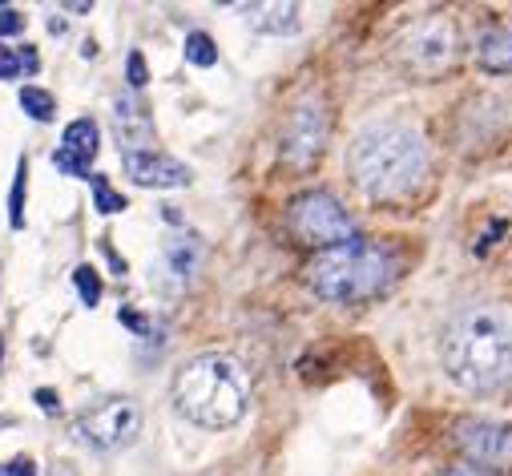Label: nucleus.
I'll return each mask as SVG.
<instances>
[{
	"instance_id": "14",
	"label": "nucleus",
	"mask_w": 512,
	"mask_h": 476,
	"mask_svg": "<svg viewBox=\"0 0 512 476\" xmlns=\"http://www.w3.org/2000/svg\"><path fill=\"white\" fill-rule=\"evenodd\" d=\"M250 25L263 29V33H295L299 29V5H263V9H250Z\"/></svg>"
},
{
	"instance_id": "13",
	"label": "nucleus",
	"mask_w": 512,
	"mask_h": 476,
	"mask_svg": "<svg viewBox=\"0 0 512 476\" xmlns=\"http://www.w3.org/2000/svg\"><path fill=\"white\" fill-rule=\"evenodd\" d=\"M97 146H101V130H97V122H89V117H81V122H69L65 134H61V150L73 154L85 166L97 158Z\"/></svg>"
},
{
	"instance_id": "5",
	"label": "nucleus",
	"mask_w": 512,
	"mask_h": 476,
	"mask_svg": "<svg viewBox=\"0 0 512 476\" xmlns=\"http://www.w3.org/2000/svg\"><path fill=\"white\" fill-rule=\"evenodd\" d=\"M142 432V408L125 396H109L89 404L77 420H73V436L93 448V452H117V448H130Z\"/></svg>"
},
{
	"instance_id": "11",
	"label": "nucleus",
	"mask_w": 512,
	"mask_h": 476,
	"mask_svg": "<svg viewBox=\"0 0 512 476\" xmlns=\"http://www.w3.org/2000/svg\"><path fill=\"white\" fill-rule=\"evenodd\" d=\"M476 61L488 73H512V25H496L480 37L476 45Z\"/></svg>"
},
{
	"instance_id": "25",
	"label": "nucleus",
	"mask_w": 512,
	"mask_h": 476,
	"mask_svg": "<svg viewBox=\"0 0 512 476\" xmlns=\"http://www.w3.org/2000/svg\"><path fill=\"white\" fill-rule=\"evenodd\" d=\"M117 319H121L125 327H130V331H138V335H150V331H154V327H150L138 311H130V307H121V311H117Z\"/></svg>"
},
{
	"instance_id": "12",
	"label": "nucleus",
	"mask_w": 512,
	"mask_h": 476,
	"mask_svg": "<svg viewBox=\"0 0 512 476\" xmlns=\"http://www.w3.org/2000/svg\"><path fill=\"white\" fill-rule=\"evenodd\" d=\"M198 263H202V243L194 234H182V238H170L166 243V267L178 279V287H186L198 275Z\"/></svg>"
},
{
	"instance_id": "23",
	"label": "nucleus",
	"mask_w": 512,
	"mask_h": 476,
	"mask_svg": "<svg viewBox=\"0 0 512 476\" xmlns=\"http://www.w3.org/2000/svg\"><path fill=\"white\" fill-rule=\"evenodd\" d=\"M25 29V17L17 9H0V37H13Z\"/></svg>"
},
{
	"instance_id": "21",
	"label": "nucleus",
	"mask_w": 512,
	"mask_h": 476,
	"mask_svg": "<svg viewBox=\"0 0 512 476\" xmlns=\"http://www.w3.org/2000/svg\"><path fill=\"white\" fill-rule=\"evenodd\" d=\"M17 73H21V57H17V49L0 45V81H13Z\"/></svg>"
},
{
	"instance_id": "7",
	"label": "nucleus",
	"mask_w": 512,
	"mask_h": 476,
	"mask_svg": "<svg viewBox=\"0 0 512 476\" xmlns=\"http://www.w3.org/2000/svg\"><path fill=\"white\" fill-rule=\"evenodd\" d=\"M460 49V33L448 17H424L416 21L400 41V61L412 77H440Z\"/></svg>"
},
{
	"instance_id": "15",
	"label": "nucleus",
	"mask_w": 512,
	"mask_h": 476,
	"mask_svg": "<svg viewBox=\"0 0 512 476\" xmlns=\"http://www.w3.org/2000/svg\"><path fill=\"white\" fill-rule=\"evenodd\" d=\"M21 109L33 117V122H49V117L57 113V101H53L45 89H37V85H25V89H21Z\"/></svg>"
},
{
	"instance_id": "28",
	"label": "nucleus",
	"mask_w": 512,
	"mask_h": 476,
	"mask_svg": "<svg viewBox=\"0 0 512 476\" xmlns=\"http://www.w3.org/2000/svg\"><path fill=\"white\" fill-rule=\"evenodd\" d=\"M444 476H480L476 468H452V472H444Z\"/></svg>"
},
{
	"instance_id": "27",
	"label": "nucleus",
	"mask_w": 512,
	"mask_h": 476,
	"mask_svg": "<svg viewBox=\"0 0 512 476\" xmlns=\"http://www.w3.org/2000/svg\"><path fill=\"white\" fill-rule=\"evenodd\" d=\"M17 57H21V69L37 73V53H33V45H25V53H17Z\"/></svg>"
},
{
	"instance_id": "3",
	"label": "nucleus",
	"mask_w": 512,
	"mask_h": 476,
	"mask_svg": "<svg viewBox=\"0 0 512 476\" xmlns=\"http://www.w3.org/2000/svg\"><path fill=\"white\" fill-rule=\"evenodd\" d=\"M250 404V376L230 355H198L174 380V408L210 432L234 428Z\"/></svg>"
},
{
	"instance_id": "17",
	"label": "nucleus",
	"mask_w": 512,
	"mask_h": 476,
	"mask_svg": "<svg viewBox=\"0 0 512 476\" xmlns=\"http://www.w3.org/2000/svg\"><path fill=\"white\" fill-rule=\"evenodd\" d=\"M73 287H77V295H81L85 307H97V303H101V275H97L89 263H81V267L73 271Z\"/></svg>"
},
{
	"instance_id": "16",
	"label": "nucleus",
	"mask_w": 512,
	"mask_h": 476,
	"mask_svg": "<svg viewBox=\"0 0 512 476\" xmlns=\"http://www.w3.org/2000/svg\"><path fill=\"white\" fill-rule=\"evenodd\" d=\"M89 186H93V202L101 214H121L125 210V198L105 182V174H89Z\"/></svg>"
},
{
	"instance_id": "1",
	"label": "nucleus",
	"mask_w": 512,
	"mask_h": 476,
	"mask_svg": "<svg viewBox=\"0 0 512 476\" xmlns=\"http://www.w3.org/2000/svg\"><path fill=\"white\" fill-rule=\"evenodd\" d=\"M347 170L371 198H404L428 174V142L404 122H375L355 134Z\"/></svg>"
},
{
	"instance_id": "19",
	"label": "nucleus",
	"mask_w": 512,
	"mask_h": 476,
	"mask_svg": "<svg viewBox=\"0 0 512 476\" xmlns=\"http://www.w3.org/2000/svg\"><path fill=\"white\" fill-rule=\"evenodd\" d=\"M25 178H29V170H25V162H21V166H17L13 194H9V226H13V230L25 226Z\"/></svg>"
},
{
	"instance_id": "4",
	"label": "nucleus",
	"mask_w": 512,
	"mask_h": 476,
	"mask_svg": "<svg viewBox=\"0 0 512 476\" xmlns=\"http://www.w3.org/2000/svg\"><path fill=\"white\" fill-rule=\"evenodd\" d=\"M392 275H396L392 255L379 243H363V238H351V243H343V247L323 251L307 271L315 295L331 299V303L371 299L375 291H383L392 283Z\"/></svg>"
},
{
	"instance_id": "10",
	"label": "nucleus",
	"mask_w": 512,
	"mask_h": 476,
	"mask_svg": "<svg viewBox=\"0 0 512 476\" xmlns=\"http://www.w3.org/2000/svg\"><path fill=\"white\" fill-rule=\"evenodd\" d=\"M125 174H130L138 186H150V190H178V186H190V166L170 158V154H158V150H134L125 154Z\"/></svg>"
},
{
	"instance_id": "9",
	"label": "nucleus",
	"mask_w": 512,
	"mask_h": 476,
	"mask_svg": "<svg viewBox=\"0 0 512 476\" xmlns=\"http://www.w3.org/2000/svg\"><path fill=\"white\" fill-rule=\"evenodd\" d=\"M456 444L476 464H488V468L512 464V424H504V420H460Z\"/></svg>"
},
{
	"instance_id": "26",
	"label": "nucleus",
	"mask_w": 512,
	"mask_h": 476,
	"mask_svg": "<svg viewBox=\"0 0 512 476\" xmlns=\"http://www.w3.org/2000/svg\"><path fill=\"white\" fill-rule=\"evenodd\" d=\"M33 400L41 404V412H61V400H57V392H49V388H37Z\"/></svg>"
},
{
	"instance_id": "18",
	"label": "nucleus",
	"mask_w": 512,
	"mask_h": 476,
	"mask_svg": "<svg viewBox=\"0 0 512 476\" xmlns=\"http://www.w3.org/2000/svg\"><path fill=\"white\" fill-rule=\"evenodd\" d=\"M186 61H190V65H198V69H210V65L218 61L214 41H210L206 33H190V37H186Z\"/></svg>"
},
{
	"instance_id": "20",
	"label": "nucleus",
	"mask_w": 512,
	"mask_h": 476,
	"mask_svg": "<svg viewBox=\"0 0 512 476\" xmlns=\"http://www.w3.org/2000/svg\"><path fill=\"white\" fill-rule=\"evenodd\" d=\"M53 166H57V170H65L69 178H89V166H85V162H77L73 154H65L61 146H57V154H53Z\"/></svg>"
},
{
	"instance_id": "6",
	"label": "nucleus",
	"mask_w": 512,
	"mask_h": 476,
	"mask_svg": "<svg viewBox=\"0 0 512 476\" xmlns=\"http://www.w3.org/2000/svg\"><path fill=\"white\" fill-rule=\"evenodd\" d=\"M291 230L303 238V243L331 251V247H343L355 238V218L331 194L311 190V194H299L291 202Z\"/></svg>"
},
{
	"instance_id": "2",
	"label": "nucleus",
	"mask_w": 512,
	"mask_h": 476,
	"mask_svg": "<svg viewBox=\"0 0 512 476\" xmlns=\"http://www.w3.org/2000/svg\"><path fill=\"white\" fill-rule=\"evenodd\" d=\"M440 355L460 388L496 392L512 380V323L492 307H472L448 323Z\"/></svg>"
},
{
	"instance_id": "8",
	"label": "nucleus",
	"mask_w": 512,
	"mask_h": 476,
	"mask_svg": "<svg viewBox=\"0 0 512 476\" xmlns=\"http://www.w3.org/2000/svg\"><path fill=\"white\" fill-rule=\"evenodd\" d=\"M323 142H327V113L315 97L299 101L287 117V126H283V158L299 170H307L319 154H323Z\"/></svg>"
},
{
	"instance_id": "24",
	"label": "nucleus",
	"mask_w": 512,
	"mask_h": 476,
	"mask_svg": "<svg viewBox=\"0 0 512 476\" xmlns=\"http://www.w3.org/2000/svg\"><path fill=\"white\" fill-rule=\"evenodd\" d=\"M125 69H130V85H134V89H142V85H146V57H142V53H130Z\"/></svg>"
},
{
	"instance_id": "22",
	"label": "nucleus",
	"mask_w": 512,
	"mask_h": 476,
	"mask_svg": "<svg viewBox=\"0 0 512 476\" xmlns=\"http://www.w3.org/2000/svg\"><path fill=\"white\" fill-rule=\"evenodd\" d=\"M0 476H37V464L29 456H13V460L0 464Z\"/></svg>"
},
{
	"instance_id": "29",
	"label": "nucleus",
	"mask_w": 512,
	"mask_h": 476,
	"mask_svg": "<svg viewBox=\"0 0 512 476\" xmlns=\"http://www.w3.org/2000/svg\"><path fill=\"white\" fill-rule=\"evenodd\" d=\"M0 360H5V343H0Z\"/></svg>"
}]
</instances>
